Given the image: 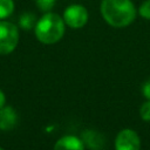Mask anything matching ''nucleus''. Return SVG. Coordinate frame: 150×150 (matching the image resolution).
<instances>
[{"label": "nucleus", "mask_w": 150, "mask_h": 150, "mask_svg": "<svg viewBox=\"0 0 150 150\" xmlns=\"http://www.w3.org/2000/svg\"><path fill=\"white\" fill-rule=\"evenodd\" d=\"M100 11L105 22L116 28L129 26L136 18L131 0H102Z\"/></svg>", "instance_id": "nucleus-1"}, {"label": "nucleus", "mask_w": 150, "mask_h": 150, "mask_svg": "<svg viewBox=\"0 0 150 150\" xmlns=\"http://www.w3.org/2000/svg\"><path fill=\"white\" fill-rule=\"evenodd\" d=\"M64 20L56 13H46L34 27L36 39L45 45H53L61 40L64 34Z\"/></svg>", "instance_id": "nucleus-2"}, {"label": "nucleus", "mask_w": 150, "mask_h": 150, "mask_svg": "<svg viewBox=\"0 0 150 150\" xmlns=\"http://www.w3.org/2000/svg\"><path fill=\"white\" fill-rule=\"evenodd\" d=\"M19 41L18 27L8 21H0V54L12 53Z\"/></svg>", "instance_id": "nucleus-3"}, {"label": "nucleus", "mask_w": 150, "mask_h": 150, "mask_svg": "<svg viewBox=\"0 0 150 150\" xmlns=\"http://www.w3.org/2000/svg\"><path fill=\"white\" fill-rule=\"evenodd\" d=\"M63 20L70 28H81L88 21V11L81 5H70L63 12Z\"/></svg>", "instance_id": "nucleus-4"}, {"label": "nucleus", "mask_w": 150, "mask_h": 150, "mask_svg": "<svg viewBox=\"0 0 150 150\" xmlns=\"http://www.w3.org/2000/svg\"><path fill=\"white\" fill-rule=\"evenodd\" d=\"M115 149L116 150H139L141 139L132 129H123L116 136Z\"/></svg>", "instance_id": "nucleus-5"}, {"label": "nucleus", "mask_w": 150, "mask_h": 150, "mask_svg": "<svg viewBox=\"0 0 150 150\" xmlns=\"http://www.w3.org/2000/svg\"><path fill=\"white\" fill-rule=\"evenodd\" d=\"M54 150H84V144L81 138L74 135H67L55 143Z\"/></svg>", "instance_id": "nucleus-6"}, {"label": "nucleus", "mask_w": 150, "mask_h": 150, "mask_svg": "<svg viewBox=\"0 0 150 150\" xmlns=\"http://www.w3.org/2000/svg\"><path fill=\"white\" fill-rule=\"evenodd\" d=\"M16 122H18V115L12 107L0 108V129L11 130L15 127Z\"/></svg>", "instance_id": "nucleus-7"}, {"label": "nucleus", "mask_w": 150, "mask_h": 150, "mask_svg": "<svg viewBox=\"0 0 150 150\" xmlns=\"http://www.w3.org/2000/svg\"><path fill=\"white\" fill-rule=\"evenodd\" d=\"M82 142L83 144H86L88 148L90 149H101L104 144V139L102 137L101 134H98L97 131H94V130H86L83 134H82Z\"/></svg>", "instance_id": "nucleus-8"}, {"label": "nucleus", "mask_w": 150, "mask_h": 150, "mask_svg": "<svg viewBox=\"0 0 150 150\" xmlns=\"http://www.w3.org/2000/svg\"><path fill=\"white\" fill-rule=\"evenodd\" d=\"M19 25L22 29H26V30H29L32 29L33 27H35L36 25V18L33 13H23L20 19H19Z\"/></svg>", "instance_id": "nucleus-9"}, {"label": "nucleus", "mask_w": 150, "mask_h": 150, "mask_svg": "<svg viewBox=\"0 0 150 150\" xmlns=\"http://www.w3.org/2000/svg\"><path fill=\"white\" fill-rule=\"evenodd\" d=\"M14 11L13 0H0V19L8 18Z\"/></svg>", "instance_id": "nucleus-10"}, {"label": "nucleus", "mask_w": 150, "mask_h": 150, "mask_svg": "<svg viewBox=\"0 0 150 150\" xmlns=\"http://www.w3.org/2000/svg\"><path fill=\"white\" fill-rule=\"evenodd\" d=\"M35 2L38 8L45 13H48L55 5V0H35Z\"/></svg>", "instance_id": "nucleus-11"}, {"label": "nucleus", "mask_w": 150, "mask_h": 150, "mask_svg": "<svg viewBox=\"0 0 150 150\" xmlns=\"http://www.w3.org/2000/svg\"><path fill=\"white\" fill-rule=\"evenodd\" d=\"M138 13L142 18L150 20V0H145L141 4V6L138 8Z\"/></svg>", "instance_id": "nucleus-12"}, {"label": "nucleus", "mask_w": 150, "mask_h": 150, "mask_svg": "<svg viewBox=\"0 0 150 150\" xmlns=\"http://www.w3.org/2000/svg\"><path fill=\"white\" fill-rule=\"evenodd\" d=\"M139 115H141L142 120H144L146 122H150V100H148L146 102H144L141 105Z\"/></svg>", "instance_id": "nucleus-13"}, {"label": "nucleus", "mask_w": 150, "mask_h": 150, "mask_svg": "<svg viewBox=\"0 0 150 150\" xmlns=\"http://www.w3.org/2000/svg\"><path fill=\"white\" fill-rule=\"evenodd\" d=\"M142 93H143V95H144L148 100H150V80L146 81V82L142 86Z\"/></svg>", "instance_id": "nucleus-14"}, {"label": "nucleus", "mask_w": 150, "mask_h": 150, "mask_svg": "<svg viewBox=\"0 0 150 150\" xmlns=\"http://www.w3.org/2000/svg\"><path fill=\"white\" fill-rule=\"evenodd\" d=\"M5 95H4V93L0 90V108H2L4 107V104H5Z\"/></svg>", "instance_id": "nucleus-15"}, {"label": "nucleus", "mask_w": 150, "mask_h": 150, "mask_svg": "<svg viewBox=\"0 0 150 150\" xmlns=\"http://www.w3.org/2000/svg\"><path fill=\"white\" fill-rule=\"evenodd\" d=\"M0 150H4V149H2V148H0Z\"/></svg>", "instance_id": "nucleus-16"}, {"label": "nucleus", "mask_w": 150, "mask_h": 150, "mask_svg": "<svg viewBox=\"0 0 150 150\" xmlns=\"http://www.w3.org/2000/svg\"><path fill=\"white\" fill-rule=\"evenodd\" d=\"M96 150H101V149H96Z\"/></svg>", "instance_id": "nucleus-17"}]
</instances>
